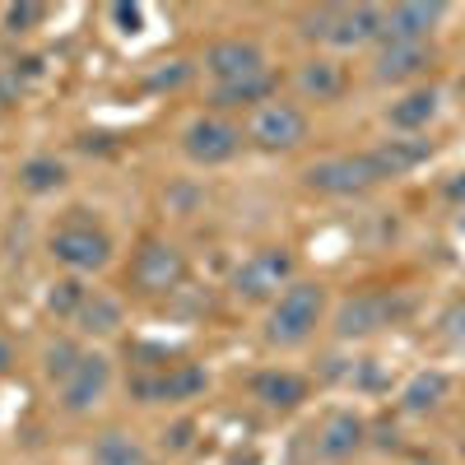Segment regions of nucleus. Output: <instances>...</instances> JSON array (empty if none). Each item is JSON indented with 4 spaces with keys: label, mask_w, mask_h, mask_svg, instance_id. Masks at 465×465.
Segmentation results:
<instances>
[{
    "label": "nucleus",
    "mask_w": 465,
    "mask_h": 465,
    "mask_svg": "<svg viewBox=\"0 0 465 465\" xmlns=\"http://www.w3.org/2000/svg\"><path fill=\"white\" fill-rule=\"evenodd\" d=\"M322 312H326V284H312V280H293L275 307H270L265 317V340L270 344H302L307 335H312L322 326Z\"/></svg>",
    "instance_id": "1"
},
{
    "label": "nucleus",
    "mask_w": 465,
    "mask_h": 465,
    "mask_svg": "<svg viewBox=\"0 0 465 465\" xmlns=\"http://www.w3.org/2000/svg\"><path fill=\"white\" fill-rule=\"evenodd\" d=\"M293 284V256L284 247H261L252 252L242 265H238V275H232V293H238L242 302H265V298H275Z\"/></svg>",
    "instance_id": "2"
},
{
    "label": "nucleus",
    "mask_w": 465,
    "mask_h": 465,
    "mask_svg": "<svg viewBox=\"0 0 465 465\" xmlns=\"http://www.w3.org/2000/svg\"><path fill=\"white\" fill-rule=\"evenodd\" d=\"M302 182L322 191V196H363L368 186H377V173L368 163V153H331V159H317L307 168Z\"/></svg>",
    "instance_id": "3"
},
{
    "label": "nucleus",
    "mask_w": 465,
    "mask_h": 465,
    "mask_svg": "<svg viewBox=\"0 0 465 465\" xmlns=\"http://www.w3.org/2000/svg\"><path fill=\"white\" fill-rule=\"evenodd\" d=\"M247 135H252L261 149H270V153H284V149H298V144L307 140V116H302V107H293V103L270 98V103H261V107L252 112Z\"/></svg>",
    "instance_id": "4"
},
{
    "label": "nucleus",
    "mask_w": 465,
    "mask_h": 465,
    "mask_svg": "<svg viewBox=\"0 0 465 465\" xmlns=\"http://www.w3.org/2000/svg\"><path fill=\"white\" fill-rule=\"evenodd\" d=\"M401 312H405V307H401L391 293H354V298L340 302L335 335H340V340H363V335H372V331H381V326H391Z\"/></svg>",
    "instance_id": "5"
},
{
    "label": "nucleus",
    "mask_w": 465,
    "mask_h": 465,
    "mask_svg": "<svg viewBox=\"0 0 465 465\" xmlns=\"http://www.w3.org/2000/svg\"><path fill=\"white\" fill-rule=\"evenodd\" d=\"M52 256L65 265V270H103L112 261V242L107 232L94 228V223H70L61 232H52Z\"/></svg>",
    "instance_id": "6"
},
{
    "label": "nucleus",
    "mask_w": 465,
    "mask_h": 465,
    "mask_svg": "<svg viewBox=\"0 0 465 465\" xmlns=\"http://www.w3.org/2000/svg\"><path fill=\"white\" fill-rule=\"evenodd\" d=\"M131 280L144 293H168L186 280V256L173 242H144L131 261Z\"/></svg>",
    "instance_id": "7"
},
{
    "label": "nucleus",
    "mask_w": 465,
    "mask_h": 465,
    "mask_svg": "<svg viewBox=\"0 0 465 465\" xmlns=\"http://www.w3.org/2000/svg\"><path fill=\"white\" fill-rule=\"evenodd\" d=\"M107 386H112V363L103 354H80V363H74L70 377L61 381V405L70 414H84L107 396Z\"/></svg>",
    "instance_id": "8"
},
{
    "label": "nucleus",
    "mask_w": 465,
    "mask_h": 465,
    "mask_svg": "<svg viewBox=\"0 0 465 465\" xmlns=\"http://www.w3.org/2000/svg\"><path fill=\"white\" fill-rule=\"evenodd\" d=\"M205 70L219 84H242V80L265 74V52L256 43H247V37H223V43H214L205 52Z\"/></svg>",
    "instance_id": "9"
},
{
    "label": "nucleus",
    "mask_w": 465,
    "mask_h": 465,
    "mask_svg": "<svg viewBox=\"0 0 465 465\" xmlns=\"http://www.w3.org/2000/svg\"><path fill=\"white\" fill-rule=\"evenodd\" d=\"M447 5H423V0H405V5L381 10V43H429L433 28L442 24Z\"/></svg>",
    "instance_id": "10"
},
{
    "label": "nucleus",
    "mask_w": 465,
    "mask_h": 465,
    "mask_svg": "<svg viewBox=\"0 0 465 465\" xmlns=\"http://www.w3.org/2000/svg\"><path fill=\"white\" fill-rule=\"evenodd\" d=\"M381 37V5H335L331 10V33L326 47L335 52H359Z\"/></svg>",
    "instance_id": "11"
},
{
    "label": "nucleus",
    "mask_w": 465,
    "mask_h": 465,
    "mask_svg": "<svg viewBox=\"0 0 465 465\" xmlns=\"http://www.w3.org/2000/svg\"><path fill=\"white\" fill-rule=\"evenodd\" d=\"M182 144H186V153H191V159H196V163L214 168V163H228L232 153H238L242 135L232 131L228 122H219V116H196V122L186 126Z\"/></svg>",
    "instance_id": "12"
},
{
    "label": "nucleus",
    "mask_w": 465,
    "mask_h": 465,
    "mask_svg": "<svg viewBox=\"0 0 465 465\" xmlns=\"http://www.w3.org/2000/svg\"><path fill=\"white\" fill-rule=\"evenodd\" d=\"M429 65H433V47L429 43H381V52L372 61V74L381 84H410Z\"/></svg>",
    "instance_id": "13"
},
{
    "label": "nucleus",
    "mask_w": 465,
    "mask_h": 465,
    "mask_svg": "<svg viewBox=\"0 0 465 465\" xmlns=\"http://www.w3.org/2000/svg\"><path fill=\"white\" fill-rule=\"evenodd\" d=\"M433 153V140H423V135H396V140H381L377 149H368V163L377 173V182L386 177H405L414 173L423 159Z\"/></svg>",
    "instance_id": "14"
},
{
    "label": "nucleus",
    "mask_w": 465,
    "mask_h": 465,
    "mask_svg": "<svg viewBox=\"0 0 465 465\" xmlns=\"http://www.w3.org/2000/svg\"><path fill=\"white\" fill-rule=\"evenodd\" d=\"M363 438H368V423L354 410H335V414H326L322 433H317V451L326 460H349L363 447Z\"/></svg>",
    "instance_id": "15"
},
{
    "label": "nucleus",
    "mask_w": 465,
    "mask_h": 465,
    "mask_svg": "<svg viewBox=\"0 0 465 465\" xmlns=\"http://www.w3.org/2000/svg\"><path fill=\"white\" fill-rule=\"evenodd\" d=\"M201 391H205V368H196V363H182L163 377L135 381V396H144V401H191Z\"/></svg>",
    "instance_id": "16"
},
{
    "label": "nucleus",
    "mask_w": 465,
    "mask_h": 465,
    "mask_svg": "<svg viewBox=\"0 0 465 465\" xmlns=\"http://www.w3.org/2000/svg\"><path fill=\"white\" fill-rule=\"evenodd\" d=\"M252 396H256L265 410H293V405H302V401H307V377H298V372H289V368L256 372Z\"/></svg>",
    "instance_id": "17"
},
{
    "label": "nucleus",
    "mask_w": 465,
    "mask_h": 465,
    "mask_svg": "<svg viewBox=\"0 0 465 465\" xmlns=\"http://www.w3.org/2000/svg\"><path fill=\"white\" fill-rule=\"evenodd\" d=\"M433 116H438V89H410L401 103L386 107V122H391V131H401V135L429 131Z\"/></svg>",
    "instance_id": "18"
},
{
    "label": "nucleus",
    "mask_w": 465,
    "mask_h": 465,
    "mask_svg": "<svg viewBox=\"0 0 465 465\" xmlns=\"http://www.w3.org/2000/svg\"><path fill=\"white\" fill-rule=\"evenodd\" d=\"M447 391H451V377H447L442 368H423V372H414V377L405 381L401 410H405V414H429V410H438V405L447 401Z\"/></svg>",
    "instance_id": "19"
},
{
    "label": "nucleus",
    "mask_w": 465,
    "mask_h": 465,
    "mask_svg": "<svg viewBox=\"0 0 465 465\" xmlns=\"http://www.w3.org/2000/svg\"><path fill=\"white\" fill-rule=\"evenodd\" d=\"M298 89L317 103H335L344 94V65L331 61V56H312L298 65Z\"/></svg>",
    "instance_id": "20"
},
{
    "label": "nucleus",
    "mask_w": 465,
    "mask_h": 465,
    "mask_svg": "<svg viewBox=\"0 0 465 465\" xmlns=\"http://www.w3.org/2000/svg\"><path fill=\"white\" fill-rule=\"evenodd\" d=\"M74 326H80L84 335H112L116 326H122V302H116L112 293H103V289H89L80 312H74Z\"/></svg>",
    "instance_id": "21"
},
{
    "label": "nucleus",
    "mask_w": 465,
    "mask_h": 465,
    "mask_svg": "<svg viewBox=\"0 0 465 465\" xmlns=\"http://www.w3.org/2000/svg\"><path fill=\"white\" fill-rule=\"evenodd\" d=\"M94 465H153V460H149V451H144L131 433L107 429V433L94 442Z\"/></svg>",
    "instance_id": "22"
},
{
    "label": "nucleus",
    "mask_w": 465,
    "mask_h": 465,
    "mask_svg": "<svg viewBox=\"0 0 465 465\" xmlns=\"http://www.w3.org/2000/svg\"><path fill=\"white\" fill-rule=\"evenodd\" d=\"M270 89H275V80L256 74V80H242V84H219L214 103L219 107H261V103H270Z\"/></svg>",
    "instance_id": "23"
},
{
    "label": "nucleus",
    "mask_w": 465,
    "mask_h": 465,
    "mask_svg": "<svg viewBox=\"0 0 465 465\" xmlns=\"http://www.w3.org/2000/svg\"><path fill=\"white\" fill-rule=\"evenodd\" d=\"M19 182H24V191H33V196H47V191H56L65 182V163H56V159H28Z\"/></svg>",
    "instance_id": "24"
},
{
    "label": "nucleus",
    "mask_w": 465,
    "mask_h": 465,
    "mask_svg": "<svg viewBox=\"0 0 465 465\" xmlns=\"http://www.w3.org/2000/svg\"><path fill=\"white\" fill-rule=\"evenodd\" d=\"M84 293H89V289H84L80 280H56L52 293H47V307H52L56 317H70V322H74V312H80Z\"/></svg>",
    "instance_id": "25"
},
{
    "label": "nucleus",
    "mask_w": 465,
    "mask_h": 465,
    "mask_svg": "<svg viewBox=\"0 0 465 465\" xmlns=\"http://www.w3.org/2000/svg\"><path fill=\"white\" fill-rule=\"evenodd\" d=\"M74 363H80V349H74L70 340H56V344L47 349V377H52V381H65Z\"/></svg>",
    "instance_id": "26"
},
{
    "label": "nucleus",
    "mask_w": 465,
    "mask_h": 465,
    "mask_svg": "<svg viewBox=\"0 0 465 465\" xmlns=\"http://www.w3.org/2000/svg\"><path fill=\"white\" fill-rule=\"evenodd\" d=\"M442 340H447V344H465V298L447 307V317H442Z\"/></svg>",
    "instance_id": "27"
},
{
    "label": "nucleus",
    "mask_w": 465,
    "mask_h": 465,
    "mask_svg": "<svg viewBox=\"0 0 465 465\" xmlns=\"http://www.w3.org/2000/svg\"><path fill=\"white\" fill-rule=\"evenodd\" d=\"M37 19H43V5H10L5 10V28L10 33H28Z\"/></svg>",
    "instance_id": "28"
},
{
    "label": "nucleus",
    "mask_w": 465,
    "mask_h": 465,
    "mask_svg": "<svg viewBox=\"0 0 465 465\" xmlns=\"http://www.w3.org/2000/svg\"><path fill=\"white\" fill-rule=\"evenodd\" d=\"M331 10H335V5L302 15V37H312V43H326V33H331Z\"/></svg>",
    "instance_id": "29"
},
{
    "label": "nucleus",
    "mask_w": 465,
    "mask_h": 465,
    "mask_svg": "<svg viewBox=\"0 0 465 465\" xmlns=\"http://www.w3.org/2000/svg\"><path fill=\"white\" fill-rule=\"evenodd\" d=\"M112 19L122 24L126 37H135V33L144 28V10H140V5H112Z\"/></svg>",
    "instance_id": "30"
},
{
    "label": "nucleus",
    "mask_w": 465,
    "mask_h": 465,
    "mask_svg": "<svg viewBox=\"0 0 465 465\" xmlns=\"http://www.w3.org/2000/svg\"><path fill=\"white\" fill-rule=\"evenodd\" d=\"M10 363H15V344L0 335V372H10Z\"/></svg>",
    "instance_id": "31"
},
{
    "label": "nucleus",
    "mask_w": 465,
    "mask_h": 465,
    "mask_svg": "<svg viewBox=\"0 0 465 465\" xmlns=\"http://www.w3.org/2000/svg\"><path fill=\"white\" fill-rule=\"evenodd\" d=\"M186 433H191V423H182V429H173V451L186 447Z\"/></svg>",
    "instance_id": "32"
},
{
    "label": "nucleus",
    "mask_w": 465,
    "mask_h": 465,
    "mask_svg": "<svg viewBox=\"0 0 465 465\" xmlns=\"http://www.w3.org/2000/svg\"><path fill=\"white\" fill-rule=\"evenodd\" d=\"M447 191H451V196H456V201H465V173H460V177H456V182H451Z\"/></svg>",
    "instance_id": "33"
},
{
    "label": "nucleus",
    "mask_w": 465,
    "mask_h": 465,
    "mask_svg": "<svg viewBox=\"0 0 465 465\" xmlns=\"http://www.w3.org/2000/svg\"><path fill=\"white\" fill-rule=\"evenodd\" d=\"M419 465H438V460H419Z\"/></svg>",
    "instance_id": "34"
},
{
    "label": "nucleus",
    "mask_w": 465,
    "mask_h": 465,
    "mask_svg": "<svg viewBox=\"0 0 465 465\" xmlns=\"http://www.w3.org/2000/svg\"><path fill=\"white\" fill-rule=\"evenodd\" d=\"M460 228H465V214H460Z\"/></svg>",
    "instance_id": "35"
}]
</instances>
